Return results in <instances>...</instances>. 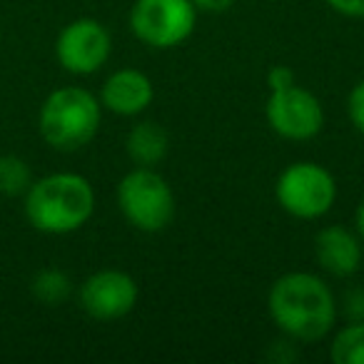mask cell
<instances>
[{"mask_svg": "<svg viewBox=\"0 0 364 364\" xmlns=\"http://www.w3.org/2000/svg\"><path fill=\"white\" fill-rule=\"evenodd\" d=\"M267 312L279 334L297 344L322 342L339 319L337 297L324 277L304 269L279 274L267 292Z\"/></svg>", "mask_w": 364, "mask_h": 364, "instance_id": "1", "label": "cell"}, {"mask_svg": "<svg viewBox=\"0 0 364 364\" xmlns=\"http://www.w3.org/2000/svg\"><path fill=\"white\" fill-rule=\"evenodd\" d=\"M95 188L77 172H50L33 180L23 195V213L33 230L43 235H73L95 215Z\"/></svg>", "mask_w": 364, "mask_h": 364, "instance_id": "2", "label": "cell"}, {"mask_svg": "<svg viewBox=\"0 0 364 364\" xmlns=\"http://www.w3.org/2000/svg\"><path fill=\"white\" fill-rule=\"evenodd\" d=\"M102 122V105L95 92L77 85L53 90L38 112V132L58 152L82 150L95 140Z\"/></svg>", "mask_w": 364, "mask_h": 364, "instance_id": "3", "label": "cell"}, {"mask_svg": "<svg viewBox=\"0 0 364 364\" xmlns=\"http://www.w3.org/2000/svg\"><path fill=\"white\" fill-rule=\"evenodd\" d=\"M117 210L135 230L147 235L162 232L175 218V193L155 167H132L120 177L115 190Z\"/></svg>", "mask_w": 364, "mask_h": 364, "instance_id": "4", "label": "cell"}, {"mask_svg": "<svg viewBox=\"0 0 364 364\" xmlns=\"http://www.w3.org/2000/svg\"><path fill=\"white\" fill-rule=\"evenodd\" d=\"M274 200L289 218L319 220L337 203V180L319 162H292L274 182Z\"/></svg>", "mask_w": 364, "mask_h": 364, "instance_id": "5", "label": "cell"}, {"mask_svg": "<svg viewBox=\"0 0 364 364\" xmlns=\"http://www.w3.org/2000/svg\"><path fill=\"white\" fill-rule=\"evenodd\" d=\"M193 0H135L130 8V31L152 50H172L190 41L198 26Z\"/></svg>", "mask_w": 364, "mask_h": 364, "instance_id": "6", "label": "cell"}, {"mask_svg": "<svg viewBox=\"0 0 364 364\" xmlns=\"http://www.w3.org/2000/svg\"><path fill=\"white\" fill-rule=\"evenodd\" d=\"M264 117L274 135L289 142H307L324 127V107L319 97L307 87H299L297 82L269 90Z\"/></svg>", "mask_w": 364, "mask_h": 364, "instance_id": "7", "label": "cell"}, {"mask_svg": "<svg viewBox=\"0 0 364 364\" xmlns=\"http://www.w3.org/2000/svg\"><path fill=\"white\" fill-rule=\"evenodd\" d=\"M112 55V36L95 18H75L55 38L58 65L77 77L95 75Z\"/></svg>", "mask_w": 364, "mask_h": 364, "instance_id": "8", "label": "cell"}, {"mask_svg": "<svg viewBox=\"0 0 364 364\" xmlns=\"http://www.w3.org/2000/svg\"><path fill=\"white\" fill-rule=\"evenodd\" d=\"M137 299H140V287L135 277L115 267L97 269L77 287L80 309L97 322H115L127 317L135 309Z\"/></svg>", "mask_w": 364, "mask_h": 364, "instance_id": "9", "label": "cell"}, {"mask_svg": "<svg viewBox=\"0 0 364 364\" xmlns=\"http://www.w3.org/2000/svg\"><path fill=\"white\" fill-rule=\"evenodd\" d=\"M97 97L102 110L117 117H137L155 100V85L147 73L137 68H120L105 77Z\"/></svg>", "mask_w": 364, "mask_h": 364, "instance_id": "10", "label": "cell"}, {"mask_svg": "<svg viewBox=\"0 0 364 364\" xmlns=\"http://www.w3.org/2000/svg\"><path fill=\"white\" fill-rule=\"evenodd\" d=\"M314 259L319 269L337 279H347L359 272L364 259V242L357 232L344 225H327L314 237Z\"/></svg>", "mask_w": 364, "mask_h": 364, "instance_id": "11", "label": "cell"}, {"mask_svg": "<svg viewBox=\"0 0 364 364\" xmlns=\"http://www.w3.org/2000/svg\"><path fill=\"white\" fill-rule=\"evenodd\" d=\"M125 152L137 167H157L170 152V135L155 120H140L127 130Z\"/></svg>", "mask_w": 364, "mask_h": 364, "instance_id": "12", "label": "cell"}, {"mask_svg": "<svg viewBox=\"0 0 364 364\" xmlns=\"http://www.w3.org/2000/svg\"><path fill=\"white\" fill-rule=\"evenodd\" d=\"M73 292H75V287H73L70 274L63 272L60 267H43L31 279L33 299L46 304V307H60L73 297Z\"/></svg>", "mask_w": 364, "mask_h": 364, "instance_id": "13", "label": "cell"}, {"mask_svg": "<svg viewBox=\"0 0 364 364\" xmlns=\"http://www.w3.org/2000/svg\"><path fill=\"white\" fill-rule=\"evenodd\" d=\"M329 357L334 364H364V319L347 322L334 332Z\"/></svg>", "mask_w": 364, "mask_h": 364, "instance_id": "14", "label": "cell"}, {"mask_svg": "<svg viewBox=\"0 0 364 364\" xmlns=\"http://www.w3.org/2000/svg\"><path fill=\"white\" fill-rule=\"evenodd\" d=\"M33 170L28 160L18 155H0V195L3 198H23L33 185Z\"/></svg>", "mask_w": 364, "mask_h": 364, "instance_id": "15", "label": "cell"}, {"mask_svg": "<svg viewBox=\"0 0 364 364\" xmlns=\"http://www.w3.org/2000/svg\"><path fill=\"white\" fill-rule=\"evenodd\" d=\"M337 312L344 322H362L364 319V287H349L337 299Z\"/></svg>", "mask_w": 364, "mask_h": 364, "instance_id": "16", "label": "cell"}, {"mask_svg": "<svg viewBox=\"0 0 364 364\" xmlns=\"http://www.w3.org/2000/svg\"><path fill=\"white\" fill-rule=\"evenodd\" d=\"M347 117L352 122V127L364 135V77L359 82H354L352 90L347 95Z\"/></svg>", "mask_w": 364, "mask_h": 364, "instance_id": "17", "label": "cell"}, {"mask_svg": "<svg viewBox=\"0 0 364 364\" xmlns=\"http://www.w3.org/2000/svg\"><path fill=\"white\" fill-rule=\"evenodd\" d=\"M322 3L342 18H352V21L364 18V0H322Z\"/></svg>", "mask_w": 364, "mask_h": 364, "instance_id": "18", "label": "cell"}, {"mask_svg": "<svg viewBox=\"0 0 364 364\" xmlns=\"http://www.w3.org/2000/svg\"><path fill=\"white\" fill-rule=\"evenodd\" d=\"M292 82H297V77H294V70L289 65H272L267 70L269 90H279V87H287V85H292Z\"/></svg>", "mask_w": 364, "mask_h": 364, "instance_id": "19", "label": "cell"}, {"mask_svg": "<svg viewBox=\"0 0 364 364\" xmlns=\"http://www.w3.org/2000/svg\"><path fill=\"white\" fill-rule=\"evenodd\" d=\"M237 0H193V6L198 8V13H210V16H220L228 13Z\"/></svg>", "mask_w": 364, "mask_h": 364, "instance_id": "20", "label": "cell"}, {"mask_svg": "<svg viewBox=\"0 0 364 364\" xmlns=\"http://www.w3.org/2000/svg\"><path fill=\"white\" fill-rule=\"evenodd\" d=\"M354 232H357L364 242V198L359 200L357 210H354Z\"/></svg>", "mask_w": 364, "mask_h": 364, "instance_id": "21", "label": "cell"}]
</instances>
